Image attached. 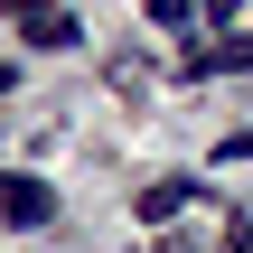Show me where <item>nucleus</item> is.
Wrapping results in <instances>:
<instances>
[{
	"label": "nucleus",
	"mask_w": 253,
	"mask_h": 253,
	"mask_svg": "<svg viewBox=\"0 0 253 253\" xmlns=\"http://www.w3.org/2000/svg\"><path fill=\"white\" fill-rule=\"evenodd\" d=\"M178 207H197V178H160V188L141 197V225H169Z\"/></svg>",
	"instance_id": "nucleus-4"
},
{
	"label": "nucleus",
	"mask_w": 253,
	"mask_h": 253,
	"mask_svg": "<svg viewBox=\"0 0 253 253\" xmlns=\"http://www.w3.org/2000/svg\"><path fill=\"white\" fill-rule=\"evenodd\" d=\"M47 216H56V188H47V178H19V169H0V225L38 235Z\"/></svg>",
	"instance_id": "nucleus-1"
},
{
	"label": "nucleus",
	"mask_w": 253,
	"mask_h": 253,
	"mask_svg": "<svg viewBox=\"0 0 253 253\" xmlns=\"http://www.w3.org/2000/svg\"><path fill=\"white\" fill-rule=\"evenodd\" d=\"M19 38H28V47H84L75 9H38V0H19Z\"/></svg>",
	"instance_id": "nucleus-2"
},
{
	"label": "nucleus",
	"mask_w": 253,
	"mask_h": 253,
	"mask_svg": "<svg viewBox=\"0 0 253 253\" xmlns=\"http://www.w3.org/2000/svg\"><path fill=\"white\" fill-rule=\"evenodd\" d=\"M9 84H19V66H9V56H0V94H9Z\"/></svg>",
	"instance_id": "nucleus-5"
},
{
	"label": "nucleus",
	"mask_w": 253,
	"mask_h": 253,
	"mask_svg": "<svg viewBox=\"0 0 253 253\" xmlns=\"http://www.w3.org/2000/svg\"><path fill=\"white\" fill-rule=\"evenodd\" d=\"M244 66H253V38H225V47H197L178 75H244Z\"/></svg>",
	"instance_id": "nucleus-3"
}]
</instances>
